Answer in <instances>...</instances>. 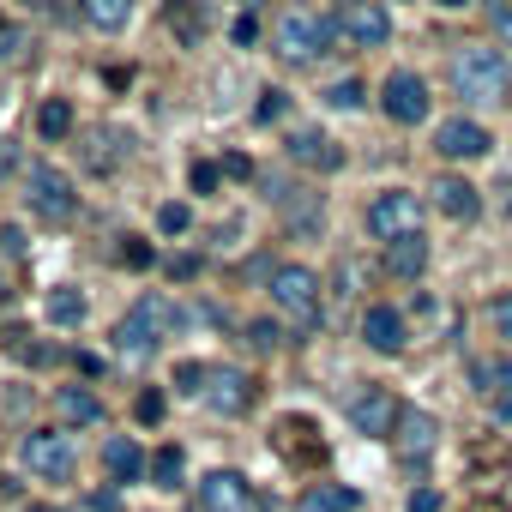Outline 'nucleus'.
Returning <instances> with one entry per match:
<instances>
[{
    "label": "nucleus",
    "instance_id": "25",
    "mask_svg": "<svg viewBox=\"0 0 512 512\" xmlns=\"http://www.w3.org/2000/svg\"><path fill=\"white\" fill-rule=\"evenodd\" d=\"M37 133H43V139H67V133H73V103H67V97H49V103L37 109Z\"/></svg>",
    "mask_w": 512,
    "mask_h": 512
},
{
    "label": "nucleus",
    "instance_id": "38",
    "mask_svg": "<svg viewBox=\"0 0 512 512\" xmlns=\"http://www.w3.org/2000/svg\"><path fill=\"white\" fill-rule=\"evenodd\" d=\"M121 260H127L133 272H145V266H151V247H145L139 235H127V247H121Z\"/></svg>",
    "mask_w": 512,
    "mask_h": 512
},
{
    "label": "nucleus",
    "instance_id": "45",
    "mask_svg": "<svg viewBox=\"0 0 512 512\" xmlns=\"http://www.w3.org/2000/svg\"><path fill=\"white\" fill-rule=\"evenodd\" d=\"M0 247H7V253H25V229L7 223V229H0Z\"/></svg>",
    "mask_w": 512,
    "mask_h": 512
},
{
    "label": "nucleus",
    "instance_id": "16",
    "mask_svg": "<svg viewBox=\"0 0 512 512\" xmlns=\"http://www.w3.org/2000/svg\"><path fill=\"white\" fill-rule=\"evenodd\" d=\"M127 320H139V326H145V332H151V338L163 344V338H169V332L181 326V308H175L169 296H157V290H145V296L133 302V314H127Z\"/></svg>",
    "mask_w": 512,
    "mask_h": 512
},
{
    "label": "nucleus",
    "instance_id": "17",
    "mask_svg": "<svg viewBox=\"0 0 512 512\" xmlns=\"http://www.w3.org/2000/svg\"><path fill=\"white\" fill-rule=\"evenodd\" d=\"M103 464H109V476H115V482H139V476L151 470V458L139 452V440H133V434H115V440L103 446Z\"/></svg>",
    "mask_w": 512,
    "mask_h": 512
},
{
    "label": "nucleus",
    "instance_id": "35",
    "mask_svg": "<svg viewBox=\"0 0 512 512\" xmlns=\"http://www.w3.org/2000/svg\"><path fill=\"white\" fill-rule=\"evenodd\" d=\"M488 326H494V332H500V338H506V344H512V290H506V296H494V302H488Z\"/></svg>",
    "mask_w": 512,
    "mask_h": 512
},
{
    "label": "nucleus",
    "instance_id": "21",
    "mask_svg": "<svg viewBox=\"0 0 512 512\" xmlns=\"http://www.w3.org/2000/svg\"><path fill=\"white\" fill-rule=\"evenodd\" d=\"M308 434H314V422H296V416H290V422L278 428V452H284V458H302V464H320V458H326V446H320V440H308Z\"/></svg>",
    "mask_w": 512,
    "mask_h": 512
},
{
    "label": "nucleus",
    "instance_id": "24",
    "mask_svg": "<svg viewBox=\"0 0 512 512\" xmlns=\"http://www.w3.org/2000/svg\"><path fill=\"white\" fill-rule=\"evenodd\" d=\"M79 13H85V25H97V31H121V25L133 19V0H79Z\"/></svg>",
    "mask_w": 512,
    "mask_h": 512
},
{
    "label": "nucleus",
    "instance_id": "46",
    "mask_svg": "<svg viewBox=\"0 0 512 512\" xmlns=\"http://www.w3.org/2000/svg\"><path fill=\"white\" fill-rule=\"evenodd\" d=\"M13 163H19V151H13V139H0V175H13Z\"/></svg>",
    "mask_w": 512,
    "mask_h": 512
},
{
    "label": "nucleus",
    "instance_id": "48",
    "mask_svg": "<svg viewBox=\"0 0 512 512\" xmlns=\"http://www.w3.org/2000/svg\"><path fill=\"white\" fill-rule=\"evenodd\" d=\"M434 7H446V13H452V7H470V0H434Z\"/></svg>",
    "mask_w": 512,
    "mask_h": 512
},
{
    "label": "nucleus",
    "instance_id": "13",
    "mask_svg": "<svg viewBox=\"0 0 512 512\" xmlns=\"http://www.w3.org/2000/svg\"><path fill=\"white\" fill-rule=\"evenodd\" d=\"M199 512H253V488L235 470H211L199 482Z\"/></svg>",
    "mask_w": 512,
    "mask_h": 512
},
{
    "label": "nucleus",
    "instance_id": "34",
    "mask_svg": "<svg viewBox=\"0 0 512 512\" xmlns=\"http://www.w3.org/2000/svg\"><path fill=\"white\" fill-rule=\"evenodd\" d=\"M187 223H193V211H187V205H175V199L157 211V229H163V235H187Z\"/></svg>",
    "mask_w": 512,
    "mask_h": 512
},
{
    "label": "nucleus",
    "instance_id": "30",
    "mask_svg": "<svg viewBox=\"0 0 512 512\" xmlns=\"http://www.w3.org/2000/svg\"><path fill=\"white\" fill-rule=\"evenodd\" d=\"M169 25H175L187 43H193V37L205 31V13H199V0H175V7H169Z\"/></svg>",
    "mask_w": 512,
    "mask_h": 512
},
{
    "label": "nucleus",
    "instance_id": "5",
    "mask_svg": "<svg viewBox=\"0 0 512 512\" xmlns=\"http://www.w3.org/2000/svg\"><path fill=\"white\" fill-rule=\"evenodd\" d=\"M19 458H25V470L43 476V482H67V476L79 470L73 434H61V428H31V434L19 440Z\"/></svg>",
    "mask_w": 512,
    "mask_h": 512
},
{
    "label": "nucleus",
    "instance_id": "49",
    "mask_svg": "<svg viewBox=\"0 0 512 512\" xmlns=\"http://www.w3.org/2000/svg\"><path fill=\"white\" fill-rule=\"evenodd\" d=\"M31 512H61V506H31Z\"/></svg>",
    "mask_w": 512,
    "mask_h": 512
},
{
    "label": "nucleus",
    "instance_id": "3",
    "mask_svg": "<svg viewBox=\"0 0 512 512\" xmlns=\"http://www.w3.org/2000/svg\"><path fill=\"white\" fill-rule=\"evenodd\" d=\"M368 235L386 241V247L422 235V199H416L410 187H386V193H374V205H368Z\"/></svg>",
    "mask_w": 512,
    "mask_h": 512
},
{
    "label": "nucleus",
    "instance_id": "47",
    "mask_svg": "<svg viewBox=\"0 0 512 512\" xmlns=\"http://www.w3.org/2000/svg\"><path fill=\"white\" fill-rule=\"evenodd\" d=\"M488 404H494V416H500V422H512V392H506V398H488Z\"/></svg>",
    "mask_w": 512,
    "mask_h": 512
},
{
    "label": "nucleus",
    "instance_id": "40",
    "mask_svg": "<svg viewBox=\"0 0 512 512\" xmlns=\"http://www.w3.org/2000/svg\"><path fill=\"white\" fill-rule=\"evenodd\" d=\"M217 187V163H193V193H211Z\"/></svg>",
    "mask_w": 512,
    "mask_h": 512
},
{
    "label": "nucleus",
    "instance_id": "10",
    "mask_svg": "<svg viewBox=\"0 0 512 512\" xmlns=\"http://www.w3.org/2000/svg\"><path fill=\"white\" fill-rule=\"evenodd\" d=\"M338 31H344L356 49H380V43H392V13L380 7V0H356V7H344Z\"/></svg>",
    "mask_w": 512,
    "mask_h": 512
},
{
    "label": "nucleus",
    "instance_id": "31",
    "mask_svg": "<svg viewBox=\"0 0 512 512\" xmlns=\"http://www.w3.org/2000/svg\"><path fill=\"white\" fill-rule=\"evenodd\" d=\"M163 404H169V398H163V392H157V386H145V392H139V398H133V416H139V422H145V428H157V422H163Z\"/></svg>",
    "mask_w": 512,
    "mask_h": 512
},
{
    "label": "nucleus",
    "instance_id": "7",
    "mask_svg": "<svg viewBox=\"0 0 512 512\" xmlns=\"http://www.w3.org/2000/svg\"><path fill=\"white\" fill-rule=\"evenodd\" d=\"M25 199H31V211L49 217V223H67V217L79 211V193H73V181H67L55 163H31V169H25Z\"/></svg>",
    "mask_w": 512,
    "mask_h": 512
},
{
    "label": "nucleus",
    "instance_id": "26",
    "mask_svg": "<svg viewBox=\"0 0 512 512\" xmlns=\"http://www.w3.org/2000/svg\"><path fill=\"white\" fill-rule=\"evenodd\" d=\"M115 350L133 356V362H145V356H157V338H151L139 320H121V326H115Z\"/></svg>",
    "mask_w": 512,
    "mask_h": 512
},
{
    "label": "nucleus",
    "instance_id": "19",
    "mask_svg": "<svg viewBox=\"0 0 512 512\" xmlns=\"http://www.w3.org/2000/svg\"><path fill=\"white\" fill-rule=\"evenodd\" d=\"M434 205H440L446 217H476L482 199H476V187H470L464 175H440V181H434Z\"/></svg>",
    "mask_w": 512,
    "mask_h": 512
},
{
    "label": "nucleus",
    "instance_id": "41",
    "mask_svg": "<svg viewBox=\"0 0 512 512\" xmlns=\"http://www.w3.org/2000/svg\"><path fill=\"white\" fill-rule=\"evenodd\" d=\"M229 37H235V43H241V49H247V43H253V37H260V25H253V13H241V19H235V31H229Z\"/></svg>",
    "mask_w": 512,
    "mask_h": 512
},
{
    "label": "nucleus",
    "instance_id": "12",
    "mask_svg": "<svg viewBox=\"0 0 512 512\" xmlns=\"http://www.w3.org/2000/svg\"><path fill=\"white\" fill-rule=\"evenodd\" d=\"M392 446H398V458H404V464H422V458L440 446V422H434L428 410H404V416H398V428H392Z\"/></svg>",
    "mask_w": 512,
    "mask_h": 512
},
{
    "label": "nucleus",
    "instance_id": "33",
    "mask_svg": "<svg viewBox=\"0 0 512 512\" xmlns=\"http://www.w3.org/2000/svg\"><path fill=\"white\" fill-rule=\"evenodd\" d=\"M284 211L296 229H320V199H284Z\"/></svg>",
    "mask_w": 512,
    "mask_h": 512
},
{
    "label": "nucleus",
    "instance_id": "15",
    "mask_svg": "<svg viewBox=\"0 0 512 512\" xmlns=\"http://www.w3.org/2000/svg\"><path fill=\"white\" fill-rule=\"evenodd\" d=\"M362 338H368V350H380V356H398L404 350V314L398 308H368L362 314Z\"/></svg>",
    "mask_w": 512,
    "mask_h": 512
},
{
    "label": "nucleus",
    "instance_id": "51",
    "mask_svg": "<svg viewBox=\"0 0 512 512\" xmlns=\"http://www.w3.org/2000/svg\"><path fill=\"white\" fill-rule=\"evenodd\" d=\"M247 7H260V0H247Z\"/></svg>",
    "mask_w": 512,
    "mask_h": 512
},
{
    "label": "nucleus",
    "instance_id": "42",
    "mask_svg": "<svg viewBox=\"0 0 512 512\" xmlns=\"http://www.w3.org/2000/svg\"><path fill=\"white\" fill-rule=\"evenodd\" d=\"M278 115H284V91H266L260 97V121H278Z\"/></svg>",
    "mask_w": 512,
    "mask_h": 512
},
{
    "label": "nucleus",
    "instance_id": "39",
    "mask_svg": "<svg viewBox=\"0 0 512 512\" xmlns=\"http://www.w3.org/2000/svg\"><path fill=\"white\" fill-rule=\"evenodd\" d=\"M494 37H500V49H512V0L494 7Z\"/></svg>",
    "mask_w": 512,
    "mask_h": 512
},
{
    "label": "nucleus",
    "instance_id": "1",
    "mask_svg": "<svg viewBox=\"0 0 512 512\" xmlns=\"http://www.w3.org/2000/svg\"><path fill=\"white\" fill-rule=\"evenodd\" d=\"M452 91L464 103H494L512 91V67H506V49L500 43H464L452 55Z\"/></svg>",
    "mask_w": 512,
    "mask_h": 512
},
{
    "label": "nucleus",
    "instance_id": "18",
    "mask_svg": "<svg viewBox=\"0 0 512 512\" xmlns=\"http://www.w3.org/2000/svg\"><path fill=\"white\" fill-rule=\"evenodd\" d=\"M386 272H392V278H404V284H410V278H422V272H428V241H422V235L392 241V247H386Z\"/></svg>",
    "mask_w": 512,
    "mask_h": 512
},
{
    "label": "nucleus",
    "instance_id": "36",
    "mask_svg": "<svg viewBox=\"0 0 512 512\" xmlns=\"http://www.w3.org/2000/svg\"><path fill=\"white\" fill-rule=\"evenodd\" d=\"M205 374H211L205 362H181V368H175V380H181V392H193V398L205 392Z\"/></svg>",
    "mask_w": 512,
    "mask_h": 512
},
{
    "label": "nucleus",
    "instance_id": "8",
    "mask_svg": "<svg viewBox=\"0 0 512 512\" xmlns=\"http://www.w3.org/2000/svg\"><path fill=\"white\" fill-rule=\"evenodd\" d=\"M380 109H386V121H398V127H422V121H428V85H422V73H386Z\"/></svg>",
    "mask_w": 512,
    "mask_h": 512
},
{
    "label": "nucleus",
    "instance_id": "2",
    "mask_svg": "<svg viewBox=\"0 0 512 512\" xmlns=\"http://www.w3.org/2000/svg\"><path fill=\"white\" fill-rule=\"evenodd\" d=\"M332 37H338V25L320 19V13H308V7H290V13L278 19V55L296 61V67L320 61V55L332 49Z\"/></svg>",
    "mask_w": 512,
    "mask_h": 512
},
{
    "label": "nucleus",
    "instance_id": "4",
    "mask_svg": "<svg viewBox=\"0 0 512 512\" xmlns=\"http://www.w3.org/2000/svg\"><path fill=\"white\" fill-rule=\"evenodd\" d=\"M266 290H272L278 314L296 320V332H314V326H320V278H314L308 266H278Z\"/></svg>",
    "mask_w": 512,
    "mask_h": 512
},
{
    "label": "nucleus",
    "instance_id": "37",
    "mask_svg": "<svg viewBox=\"0 0 512 512\" xmlns=\"http://www.w3.org/2000/svg\"><path fill=\"white\" fill-rule=\"evenodd\" d=\"M247 338H253V350H278V344H284V332H278L272 320H253V326H247Z\"/></svg>",
    "mask_w": 512,
    "mask_h": 512
},
{
    "label": "nucleus",
    "instance_id": "23",
    "mask_svg": "<svg viewBox=\"0 0 512 512\" xmlns=\"http://www.w3.org/2000/svg\"><path fill=\"white\" fill-rule=\"evenodd\" d=\"M470 380H476L482 398H506V392H512V356H482V362L470 368Z\"/></svg>",
    "mask_w": 512,
    "mask_h": 512
},
{
    "label": "nucleus",
    "instance_id": "29",
    "mask_svg": "<svg viewBox=\"0 0 512 512\" xmlns=\"http://www.w3.org/2000/svg\"><path fill=\"white\" fill-rule=\"evenodd\" d=\"M151 482H157V488H181V452H175V446L151 452Z\"/></svg>",
    "mask_w": 512,
    "mask_h": 512
},
{
    "label": "nucleus",
    "instance_id": "11",
    "mask_svg": "<svg viewBox=\"0 0 512 512\" xmlns=\"http://www.w3.org/2000/svg\"><path fill=\"white\" fill-rule=\"evenodd\" d=\"M199 398H205L217 416H241V410L253 404V374H241V368H211Z\"/></svg>",
    "mask_w": 512,
    "mask_h": 512
},
{
    "label": "nucleus",
    "instance_id": "44",
    "mask_svg": "<svg viewBox=\"0 0 512 512\" xmlns=\"http://www.w3.org/2000/svg\"><path fill=\"white\" fill-rule=\"evenodd\" d=\"M91 506H97V512H115V506H121V488H97Z\"/></svg>",
    "mask_w": 512,
    "mask_h": 512
},
{
    "label": "nucleus",
    "instance_id": "9",
    "mask_svg": "<svg viewBox=\"0 0 512 512\" xmlns=\"http://www.w3.org/2000/svg\"><path fill=\"white\" fill-rule=\"evenodd\" d=\"M434 151L440 157H452V163H476V157H488L494 151V139H488V127L482 121H440V133H434Z\"/></svg>",
    "mask_w": 512,
    "mask_h": 512
},
{
    "label": "nucleus",
    "instance_id": "22",
    "mask_svg": "<svg viewBox=\"0 0 512 512\" xmlns=\"http://www.w3.org/2000/svg\"><path fill=\"white\" fill-rule=\"evenodd\" d=\"M127 151H133V139H127V133H115V127H97V133H91V145H85V163H91V169H115Z\"/></svg>",
    "mask_w": 512,
    "mask_h": 512
},
{
    "label": "nucleus",
    "instance_id": "32",
    "mask_svg": "<svg viewBox=\"0 0 512 512\" xmlns=\"http://www.w3.org/2000/svg\"><path fill=\"white\" fill-rule=\"evenodd\" d=\"M326 103H332V109H362V79H338V85L326 91Z\"/></svg>",
    "mask_w": 512,
    "mask_h": 512
},
{
    "label": "nucleus",
    "instance_id": "14",
    "mask_svg": "<svg viewBox=\"0 0 512 512\" xmlns=\"http://www.w3.org/2000/svg\"><path fill=\"white\" fill-rule=\"evenodd\" d=\"M290 157H296L302 169H326V175L344 169V151H338L320 127H296V133H290Z\"/></svg>",
    "mask_w": 512,
    "mask_h": 512
},
{
    "label": "nucleus",
    "instance_id": "52",
    "mask_svg": "<svg viewBox=\"0 0 512 512\" xmlns=\"http://www.w3.org/2000/svg\"><path fill=\"white\" fill-rule=\"evenodd\" d=\"M344 7H356V0H344Z\"/></svg>",
    "mask_w": 512,
    "mask_h": 512
},
{
    "label": "nucleus",
    "instance_id": "20",
    "mask_svg": "<svg viewBox=\"0 0 512 512\" xmlns=\"http://www.w3.org/2000/svg\"><path fill=\"white\" fill-rule=\"evenodd\" d=\"M362 506V494L356 488H344V482H314L308 494H302V506L296 512H356Z\"/></svg>",
    "mask_w": 512,
    "mask_h": 512
},
{
    "label": "nucleus",
    "instance_id": "27",
    "mask_svg": "<svg viewBox=\"0 0 512 512\" xmlns=\"http://www.w3.org/2000/svg\"><path fill=\"white\" fill-rule=\"evenodd\" d=\"M61 416H67V422H103V404H97V392L67 386V392H61Z\"/></svg>",
    "mask_w": 512,
    "mask_h": 512
},
{
    "label": "nucleus",
    "instance_id": "28",
    "mask_svg": "<svg viewBox=\"0 0 512 512\" xmlns=\"http://www.w3.org/2000/svg\"><path fill=\"white\" fill-rule=\"evenodd\" d=\"M49 320H55V326H79V320H85V296H79V290H55V296H49Z\"/></svg>",
    "mask_w": 512,
    "mask_h": 512
},
{
    "label": "nucleus",
    "instance_id": "50",
    "mask_svg": "<svg viewBox=\"0 0 512 512\" xmlns=\"http://www.w3.org/2000/svg\"><path fill=\"white\" fill-rule=\"evenodd\" d=\"M0 296H7V278H0Z\"/></svg>",
    "mask_w": 512,
    "mask_h": 512
},
{
    "label": "nucleus",
    "instance_id": "6",
    "mask_svg": "<svg viewBox=\"0 0 512 512\" xmlns=\"http://www.w3.org/2000/svg\"><path fill=\"white\" fill-rule=\"evenodd\" d=\"M344 416H350V428L356 434H368V440H392V428H398V398H392V386H380V380H362L356 392H350V404H344Z\"/></svg>",
    "mask_w": 512,
    "mask_h": 512
},
{
    "label": "nucleus",
    "instance_id": "43",
    "mask_svg": "<svg viewBox=\"0 0 512 512\" xmlns=\"http://www.w3.org/2000/svg\"><path fill=\"white\" fill-rule=\"evenodd\" d=\"M410 512H440V494H434V488H416V494H410Z\"/></svg>",
    "mask_w": 512,
    "mask_h": 512
}]
</instances>
